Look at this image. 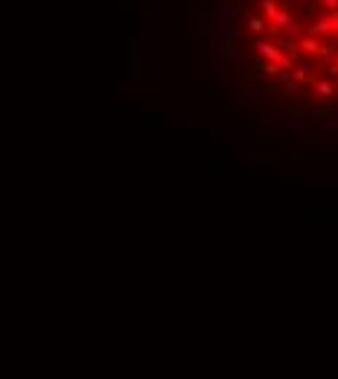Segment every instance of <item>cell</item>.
<instances>
[{"instance_id": "obj_6", "label": "cell", "mask_w": 338, "mask_h": 379, "mask_svg": "<svg viewBox=\"0 0 338 379\" xmlns=\"http://www.w3.org/2000/svg\"><path fill=\"white\" fill-rule=\"evenodd\" d=\"M277 12H280V6H277V0H263V15H265V21H274Z\"/></svg>"}, {"instance_id": "obj_5", "label": "cell", "mask_w": 338, "mask_h": 379, "mask_svg": "<svg viewBox=\"0 0 338 379\" xmlns=\"http://www.w3.org/2000/svg\"><path fill=\"white\" fill-rule=\"evenodd\" d=\"M327 32H333L330 30V18H321V21H315V24L309 27V35H315V38H318V35H327Z\"/></svg>"}, {"instance_id": "obj_10", "label": "cell", "mask_w": 338, "mask_h": 379, "mask_svg": "<svg viewBox=\"0 0 338 379\" xmlns=\"http://www.w3.org/2000/svg\"><path fill=\"white\" fill-rule=\"evenodd\" d=\"M324 6H327V12H338V0H324Z\"/></svg>"}, {"instance_id": "obj_2", "label": "cell", "mask_w": 338, "mask_h": 379, "mask_svg": "<svg viewBox=\"0 0 338 379\" xmlns=\"http://www.w3.org/2000/svg\"><path fill=\"white\" fill-rule=\"evenodd\" d=\"M257 53H260L265 62H277V64H280V59L286 56V53H283L277 44H271V41H260V44H257Z\"/></svg>"}, {"instance_id": "obj_8", "label": "cell", "mask_w": 338, "mask_h": 379, "mask_svg": "<svg viewBox=\"0 0 338 379\" xmlns=\"http://www.w3.org/2000/svg\"><path fill=\"white\" fill-rule=\"evenodd\" d=\"M248 30L251 32H265V18H248Z\"/></svg>"}, {"instance_id": "obj_11", "label": "cell", "mask_w": 338, "mask_h": 379, "mask_svg": "<svg viewBox=\"0 0 338 379\" xmlns=\"http://www.w3.org/2000/svg\"><path fill=\"white\" fill-rule=\"evenodd\" d=\"M286 3H289V0H286Z\"/></svg>"}, {"instance_id": "obj_1", "label": "cell", "mask_w": 338, "mask_h": 379, "mask_svg": "<svg viewBox=\"0 0 338 379\" xmlns=\"http://www.w3.org/2000/svg\"><path fill=\"white\" fill-rule=\"evenodd\" d=\"M271 24H274L283 35H295V32H298V21L292 18V12H283V9L277 12V18L271 21Z\"/></svg>"}, {"instance_id": "obj_9", "label": "cell", "mask_w": 338, "mask_h": 379, "mask_svg": "<svg viewBox=\"0 0 338 379\" xmlns=\"http://www.w3.org/2000/svg\"><path fill=\"white\" fill-rule=\"evenodd\" d=\"M330 30L338 32V12H330Z\"/></svg>"}, {"instance_id": "obj_4", "label": "cell", "mask_w": 338, "mask_h": 379, "mask_svg": "<svg viewBox=\"0 0 338 379\" xmlns=\"http://www.w3.org/2000/svg\"><path fill=\"white\" fill-rule=\"evenodd\" d=\"M315 94L324 96V99H333V96H336V85H333L330 79H321V82L315 85Z\"/></svg>"}, {"instance_id": "obj_3", "label": "cell", "mask_w": 338, "mask_h": 379, "mask_svg": "<svg viewBox=\"0 0 338 379\" xmlns=\"http://www.w3.org/2000/svg\"><path fill=\"white\" fill-rule=\"evenodd\" d=\"M300 47V53H309V56H321V41L315 35H303L300 41H295Z\"/></svg>"}, {"instance_id": "obj_7", "label": "cell", "mask_w": 338, "mask_h": 379, "mask_svg": "<svg viewBox=\"0 0 338 379\" xmlns=\"http://www.w3.org/2000/svg\"><path fill=\"white\" fill-rule=\"evenodd\" d=\"M309 70H312V67L303 62L300 67H295V70H292V79H295V82H306V79H309Z\"/></svg>"}]
</instances>
